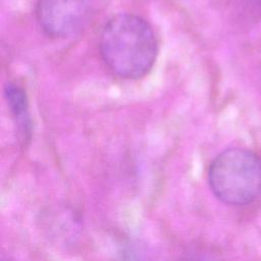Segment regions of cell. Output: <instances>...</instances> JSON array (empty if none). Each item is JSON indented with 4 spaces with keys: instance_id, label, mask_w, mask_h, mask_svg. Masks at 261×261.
I'll return each instance as SVG.
<instances>
[{
    "instance_id": "cell-2",
    "label": "cell",
    "mask_w": 261,
    "mask_h": 261,
    "mask_svg": "<svg viewBox=\"0 0 261 261\" xmlns=\"http://www.w3.org/2000/svg\"><path fill=\"white\" fill-rule=\"evenodd\" d=\"M208 184L214 196L225 204H250L261 193V160L247 149H226L211 162Z\"/></svg>"
},
{
    "instance_id": "cell-3",
    "label": "cell",
    "mask_w": 261,
    "mask_h": 261,
    "mask_svg": "<svg viewBox=\"0 0 261 261\" xmlns=\"http://www.w3.org/2000/svg\"><path fill=\"white\" fill-rule=\"evenodd\" d=\"M93 0H38L36 17L42 31L52 38H68L87 23Z\"/></svg>"
},
{
    "instance_id": "cell-1",
    "label": "cell",
    "mask_w": 261,
    "mask_h": 261,
    "mask_svg": "<svg viewBox=\"0 0 261 261\" xmlns=\"http://www.w3.org/2000/svg\"><path fill=\"white\" fill-rule=\"evenodd\" d=\"M106 67L123 80H138L153 67L158 43L153 28L139 15L119 13L107 20L99 37Z\"/></svg>"
},
{
    "instance_id": "cell-4",
    "label": "cell",
    "mask_w": 261,
    "mask_h": 261,
    "mask_svg": "<svg viewBox=\"0 0 261 261\" xmlns=\"http://www.w3.org/2000/svg\"><path fill=\"white\" fill-rule=\"evenodd\" d=\"M4 96L19 129L27 135L31 124L25 93L17 85L8 83L4 88Z\"/></svg>"
},
{
    "instance_id": "cell-5",
    "label": "cell",
    "mask_w": 261,
    "mask_h": 261,
    "mask_svg": "<svg viewBox=\"0 0 261 261\" xmlns=\"http://www.w3.org/2000/svg\"><path fill=\"white\" fill-rule=\"evenodd\" d=\"M186 261H204V260L198 257V258H190V259H188V260H186Z\"/></svg>"
}]
</instances>
